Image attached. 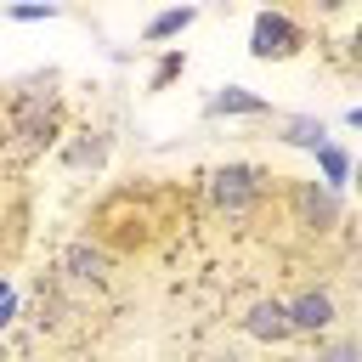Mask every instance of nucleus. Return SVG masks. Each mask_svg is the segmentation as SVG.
<instances>
[{
    "label": "nucleus",
    "mask_w": 362,
    "mask_h": 362,
    "mask_svg": "<svg viewBox=\"0 0 362 362\" xmlns=\"http://www.w3.org/2000/svg\"><path fill=\"white\" fill-rule=\"evenodd\" d=\"M272 136L283 147H300V153H317L328 141V119L322 113H277L272 119Z\"/></svg>",
    "instance_id": "obj_9"
},
{
    "label": "nucleus",
    "mask_w": 362,
    "mask_h": 362,
    "mask_svg": "<svg viewBox=\"0 0 362 362\" xmlns=\"http://www.w3.org/2000/svg\"><path fill=\"white\" fill-rule=\"evenodd\" d=\"M283 311H288L294 334H334V322H339V300L328 288H300L283 300Z\"/></svg>",
    "instance_id": "obj_5"
},
{
    "label": "nucleus",
    "mask_w": 362,
    "mask_h": 362,
    "mask_svg": "<svg viewBox=\"0 0 362 362\" xmlns=\"http://www.w3.org/2000/svg\"><path fill=\"white\" fill-rule=\"evenodd\" d=\"M204 362H243V356H238V351H209Z\"/></svg>",
    "instance_id": "obj_17"
},
{
    "label": "nucleus",
    "mask_w": 362,
    "mask_h": 362,
    "mask_svg": "<svg viewBox=\"0 0 362 362\" xmlns=\"http://www.w3.org/2000/svg\"><path fill=\"white\" fill-rule=\"evenodd\" d=\"M192 23H198V6H170V11H153V17L141 23V45H164V40L187 34Z\"/></svg>",
    "instance_id": "obj_10"
},
{
    "label": "nucleus",
    "mask_w": 362,
    "mask_h": 362,
    "mask_svg": "<svg viewBox=\"0 0 362 362\" xmlns=\"http://www.w3.org/2000/svg\"><path fill=\"white\" fill-rule=\"evenodd\" d=\"M17 305H23V300H17V288H11V294L0 300V339H6V328H11V317H17Z\"/></svg>",
    "instance_id": "obj_16"
},
{
    "label": "nucleus",
    "mask_w": 362,
    "mask_h": 362,
    "mask_svg": "<svg viewBox=\"0 0 362 362\" xmlns=\"http://www.w3.org/2000/svg\"><path fill=\"white\" fill-rule=\"evenodd\" d=\"M317 362H362V351H356L351 334H334L328 345H317Z\"/></svg>",
    "instance_id": "obj_15"
},
{
    "label": "nucleus",
    "mask_w": 362,
    "mask_h": 362,
    "mask_svg": "<svg viewBox=\"0 0 362 362\" xmlns=\"http://www.w3.org/2000/svg\"><path fill=\"white\" fill-rule=\"evenodd\" d=\"M107 272H113V255H107L102 243L74 238V243L62 249V277H68V283H90V288H102V283H107Z\"/></svg>",
    "instance_id": "obj_8"
},
{
    "label": "nucleus",
    "mask_w": 362,
    "mask_h": 362,
    "mask_svg": "<svg viewBox=\"0 0 362 362\" xmlns=\"http://www.w3.org/2000/svg\"><path fill=\"white\" fill-rule=\"evenodd\" d=\"M272 170L255 164V158H232V164H215L204 175V204L215 221H255L260 204L272 198Z\"/></svg>",
    "instance_id": "obj_2"
},
{
    "label": "nucleus",
    "mask_w": 362,
    "mask_h": 362,
    "mask_svg": "<svg viewBox=\"0 0 362 362\" xmlns=\"http://www.w3.org/2000/svg\"><path fill=\"white\" fill-rule=\"evenodd\" d=\"M102 158H107V136L102 130H79L74 141H62V164L68 170H102Z\"/></svg>",
    "instance_id": "obj_12"
},
{
    "label": "nucleus",
    "mask_w": 362,
    "mask_h": 362,
    "mask_svg": "<svg viewBox=\"0 0 362 362\" xmlns=\"http://www.w3.org/2000/svg\"><path fill=\"white\" fill-rule=\"evenodd\" d=\"M305 45H311V34H305L300 17H288V11H255V23H249V57L255 62H288Z\"/></svg>",
    "instance_id": "obj_3"
},
{
    "label": "nucleus",
    "mask_w": 362,
    "mask_h": 362,
    "mask_svg": "<svg viewBox=\"0 0 362 362\" xmlns=\"http://www.w3.org/2000/svg\"><path fill=\"white\" fill-rule=\"evenodd\" d=\"M181 74H187V51H181V45H164L158 62H153V74H147V90H170Z\"/></svg>",
    "instance_id": "obj_13"
},
{
    "label": "nucleus",
    "mask_w": 362,
    "mask_h": 362,
    "mask_svg": "<svg viewBox=\"0 0 362 362\" xmlns=\"http://www.w3.org/2000/svg\"><path fill=\"white\" fill-rule=\"evenodd\" d=\"M6 17H11V23H51V17H62V6H51V0H23V6H6Z\"/></svg>",
    "instance_id": "obj_14"
},
{
    "label": "nucleus",
    "mask_w": 362,
    "mask_h": 362,
    "mask_svg": "<svg viewBox=\"0 0 362 362\" xmlns=\"http://www.w3.org/2000/svg\"><path fill=\"white\" fill-rule=\"evenodd\" d=\"M6 294H11V283H6V277H0V300H6Z\"/></svg>",
    "instance_id": "obj_18"
},
{
    "label": "nucleus",
    "mask_w": 362,
    "mask_h": 362,
    "mask_svg": "<svg viewBox=\"0 0 362 362\" xmlns=\"http://www.w3.org/2000/svg\"><path fill=\"white\" fill-rule=\"evenodd\" d=\"M204 119H277V107L249 85H215L204 102Z\"/></svg>",
    "instance_id": "obj_6"
},
{
    "label": "nucleus",
    "mask_w": 362,
    "mask_h": 362,
    "mask_svg": "<svg viewBox=\"0 0 362 362\" xmlns=\"http://www.w3.org/2000/svg\"><path fill=\"white\" fill-rule=\"evenodd\" d=\"M11 362H28V356H11Z\"/></svg>",
    "instance_id": "obj_20"
},
{
    "label": "nucleus",
    "mask_w": 362,
    "mask_h": 362,
    "mask_svg": "<svg viewBox=\"0 0 362 362\" xmlns=\"http://www.w3.org/2000/svg\"><path fill=\"white\" fill-rule=\"evenodd\" d=\"M238 328H243L255 345H288V339H294V328H288V311H283V300H277V294L255 300V305L238 317Z\"/></svg>",
    "instance_id": "obj_7"
},
{
    "label": "nucleus",
    "mask_w": 362,
    "mask_h": 362,
    "mask_svg": "<svg viewBox=\"0 0 362 362\" xmlns=\"http://www.w3.org/2000/svg\"><path fill=\"white\" fill-rule=\"evenodd\" d=\"M311 158H317V181H322L328 192H339V198H345V187H351V147H339V141H322Z\"/></svg>",
    "instance_id": "obj_11"
},
{
    "label": "nucleus",
    "mask_w": 362,
    "mask_h": 362,
    "mask_svg": "<svg viewBox=\"0 0 362 362\" xmlns=\"http://www.w3.org/2000/svg\"><path fill=\"white\" fill-rule=\"evenodd\" d=\"M288 215H294V226L300 232H334L339 226V215H345V198L339 192H328L317 175L311 181H288Z\"/></svg>",
    "instance_id": "obj_4"
},
{
    "label": "nucleus",
    "mask_w": 362,
    "mask_h": 362,
    "mask_svg": "<svg viewBox=\"0 0 362 362\" xmlns=\"http://www.w3.org/2000/svg\"><path fill=\"white\" fill-rule=\"evenodd\" d=\"M0 362H11V351H6V339H0Z\"/></svg>",
    "instance_id": "obj_19"
},
{
    "label": "nucleus",
    "mask_w": 362,
    "mask_h": 362,
    "mask_svg": "<svg viewBox=\"0 0 362 362\" xmlns=\"http://www.w3.org/2000/svg\"><path fill=\"white\" fill-rule=\"evenodd\" d=\"M62 130H68V113H62V96L51 90V79H23L11 90V153L34 158V153L57 147Z\"/></svg>",
    "instance_id": "obj_1"
}]
</instances>
